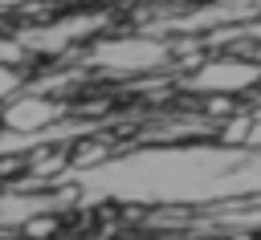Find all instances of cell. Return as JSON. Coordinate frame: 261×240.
<instances>
[{"mask_svg":"<svg viewBox=\"0 0 261 240\" xmlns=\"http://www.w3.org/2000/svg\"><path fill=\"white\" fill-rule=\"evenodd\" d=\"M53 118V106L49 102H20V106H12L8 110V130H33V126H45Z\"/></svg>","mask_w":261,"mask_h":240,"instance_id":"cell-1","label":"cell"},{"mask_svg":"<svg viewBox=\"0 0 261 240\" xmlns=\"http://www.w3.org/2000/svg\"><path fill=\"white\" fill-rule=\"evenodd\" d=\"M245 81H253V73L241 65H212L200 77V85H245Z\"/></svg>","mask_w":261,"mask_h":240,"instance_id":"cell-2","label":"cell"}]
</instances>
